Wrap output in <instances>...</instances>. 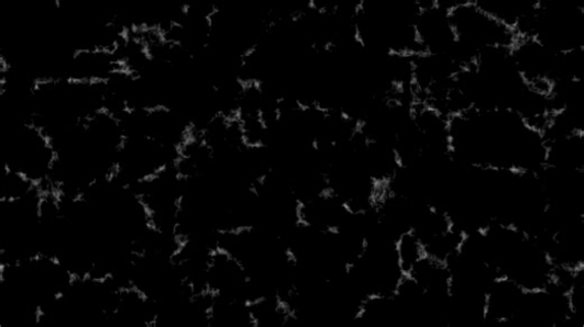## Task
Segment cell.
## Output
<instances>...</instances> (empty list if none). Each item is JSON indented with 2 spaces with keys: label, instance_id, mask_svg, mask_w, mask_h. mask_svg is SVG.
Wrapping results in <instances>:
<instances>
[{
  "label": "cell",
  "instance_id": "cell-2",
  "mask_svg": "<svg viewBox=\"0 0 584 327\" xmlns=\"http://www.w3.org/2000/svg\"><path fill=\"white\" fill-rule=\"evenodd\" d=\"M396 257L404 275H409L415 266L427 255L418 236L409 230L395 243Z\"/></svg>",
  "mask_w": 584,
  "mask_h": 327
},
{
  "label": "cell",
  "instance_id": "cell-1",
  "mask_svg": "<svg viewBox=\"0 0 584 327\" xmlns=\"http://www.w3.org/2000/svg\"><path fill=\"white\" fill-rule=\"evenodd\" d=\"M449 16L458 43L474 54L476 59L485 49L510 48L517 40L514 30L485 13L474 0H465Z\"/></svg>",
  "mask_w": 584,
  "mask_h": 327
}]
</instances>
